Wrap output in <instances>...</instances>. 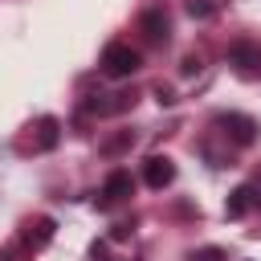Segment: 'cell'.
Returning a JSON list of instances; mask_svg holds the SVG:
<instances>
[{"mask_svg": "<svg viewBox=\"0 0 261 261\" xmlns=\"http://www.w3.org/2000/svg\"><path fill=\"white\" fill-rule=\"evenodd\" d=\"M37 130H41V135H37V147H41V151H53L57 139H61V122H57V118H41Z\"/></svg>", "mask_w": 261, "mask_h": 261, "instance_id": "cell-9", "label": "cell"}, {"mask_svg": "<svg viewBox=\"0 0 261 261\" xmlns=\"http://www.w3.org/2000/svg\"><path fill=\"white\" fill-rule=\"evenodd\" d=\"M257 208H261V188H257V184H241V188H232L228 200H224V216H228V220H241V216H249V212H257Z\"/></svg>", "mask_w": 261, "mask_h": 261, "instance_id": "cell-6", "label": "cell"}, {"mask_svg": "<svg viewBox=\"0 0 261 261\" xmlns=\"http://www.w3.org/2000/svg\"><path fill=\"white\" fill-rule=\"evenodd\" d=\"M192 261H224V253H220L216 245H208V249H200V253H192Z\"/></svg>", "mask_w": 261, "mask_h": 261, "instance_id": "cell-11", "label": "cell"}, {"mask_svg": "<svg viewBox=\"0 0 261 261\" xmlns=\"http://www.w3.org/2000/svg\"><path fill=\"white\" fill-rule=\"evenodd\" d=\"M143 179H147V188H167V184L175 179V163H171L167 155H151V159L143 163Z\"/></svg>", "mask_w": 261, "mask_h": 261, "instance_id": "cell-7", "label": "cell"}, {"mask_svg": "<svg viewBox=\"0 0 261 261\" xmlns=\"http://www.w3.org/2000/svg\"><path fill=\"white\" fill-rule=\"evenodd\" d=\"M139 33H143L151 45H167V41H171V16H167V8H163L159 0L139 12Z\"/></svg>", "mask_w": 261, "mask_h": 261, "instance_id": "cell-3", "label": "cell"}, {"mask_svg": "<svg viewBox=\"0 0 261 261\" xmlns=\"http://www.w3.org/2000/svg\"><path fill=\"white\" fill-rule=\"evenodd\" d=\"M228 65H232V73L237 77H245V82H257L261 77V41H232L228 45Z\"/></svg>", "mask_w": 261, "mask_h": 261, "instance_id": "cell-2", "label": "cell"}, {"mask_svg": "<svg viewBox=\"0 0 261 261\" xmlns=\"http://www.w3.org/2000/svg\"><path fill=\"white\" fill-rule=\"evenodd\" d=\"M126 143H135V135H118V139H110V143H106L102 151H106V155H114V151H122Z\"/></svg>", "mask_w": 261, "mask_h": 261, "instance_id": "cell-12", "label": "cell"}, {"mask_svg": "<svg viewBox=\"0 0 261 261\" xmlns=\"http://www.w3.org/2000/svg\"><path fill=\"white\" fill-rule=\"evenodd\" d=\"M130 196H135V175H130L126 167H114V171L102 179L98 208H114V204H122V200H130Z\"/></svg>", "mask_w": 261, "mask_h": 261, "instance_id": "cell-4", "label": "cell"}, {"mask_svg": "<svg viewBox=\"0 0 261 261\" xmlns=\"http://www.w3.org/2000/svg\"><path fill=\"white\" fill-rule=\"evenodd\" d=\"M188 12L204 20V16H212V12H216V4H208V0H192V4H188Z\"/></svg>", "mask_w": 261, "mask_h": 261, "instance_id": "cell-10", "label": "cell"}, {"mask_svg": "<svg viewBox=\"0 0 261 261\" xmlns=\"http://www.w3.org/2000/svg\"><path fill=\"white\" fill-rule=\"evenodd\" d=\"M53 228H57V224H53V216H37V220L24 228V249H33V253H37V249H45V245L53 241Z\"/></svg>", "mask_w": 261, "mask_h": 261, "instance_id": "cell-8", "label": "cell"}, {"mask_svg": "<svg viewBox=\"0 0 261 261\" xmlns=\"http://www.w3.org/2000/svg\"><path fill=\"white\" fill-rule=\"evenodd\" d=\"M184 73H200V57H184Z\"/></svg>", "mask_w": 261, "mask_h": 261, "instance_id": "cell-13", "label": "cell"}, {"mask_svg": "<svg viewBox=\"0 0 261 261\" xmlns=\"http://www.w3.org/2000/svg\"><path fill=\"white\" fill-rule=\"evenodd\" d=\"M216 126H220L237 147H253V143H257V118H249V114H241V110L216 114Z\"/></svg>", "mask_w": 261, "mask_h": 261, "instance_id": "cell-5", "label": "cell"}, {"mask_svg": "<svg viewBox=\"0 0 261 261\" xmlns=\"http://www.w3.org/2000/svg\"><path fill=\"white\" fill-rule=\"evenodd\" d=\"M102 73L106 77H114V82H122V77H130V73H139V65H143V57H139V49H130V41H110L106 49H102Z\"/></svg>", "mask_w": 261, "mask_h": 261, "instance_id": "cell-1", "label": "cell"}]
</instances>
